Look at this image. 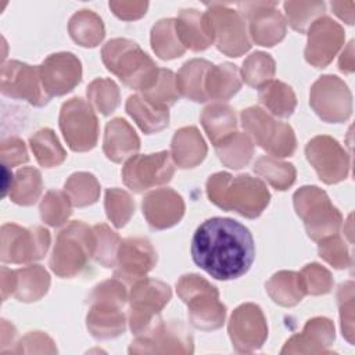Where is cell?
<instances>
[{"label": "cell", "instance_id": "obj_1", "mask_svg": "<svg viewBox=\"0 0 355 355\" xmlns=\"http://www.w3.org/2000/svg\"><path fill=\"white\" fill-rule=\"evenodd\" d=\"M191 258L216 280L239 279L248 272L255 258L252 234L234 219H207L193 234Z\"/></svg>", "mask_w": 355, "mask_h": 355}, {"label": "cell", "instance_id": "obj_2", "mask_svg": "<svg viewBox=\"0 0 355 355\" xmlns=\"http://www.w3.org/2000/svg\"><path fill=\"white\" fill-rule=\"evenodd\" d=\"M209 200L225 211H234L245 218H257L270 200V194L262 180L250 175L232 176L219 172L207 182Z\"/></svg>", "mask_w": 355, "mask_h": 355}, {"label": "cell", "instance_id": "obj_3", "mask_svg": "<svg viewBox=\"0 0 355 355\" xmlns=\"http://www.w3.org/2000/svg\"><path fill=\"white\" fill-rule=\"evenodd\" d=\"M107 69L115 73L128 87L148 90L157 80L159 68L154 61L129 39H112L101 51Z\"/></svg>", "mask_w": 355, "mask_h": 355}, {"label": "cell", "instance_id": "obj_4", "mask_svg": "<svg viewBox=\"0 0 355 355\" xmlns=\"http://www.w3.org/2000/svg\"><path fill=\"white\" fill-rule=\"evenodd\" d=\"M92 308L87 313V329L96 338H112L125 331V316L121 311L126 290L118 280H107L90 294Z\"/></svg>", "mask_w": 355, "mask_h": 355}, {"label": "cell", "instance_id": "obj_5", "mask_svg": "<svg viewBox=\"0 0 355 355\" xmlns=\"http://www.w3.org/2000/svg\"><path fill=\"white\" fill-rule=\"evenodd\" d=\"M178 294L189 306L190 322L201 330H215L225 322L226 308L218 290L197 275H184L178 283Z\"/></svg>", "mask_w": 355, "mask_h": 355}, {"label": "cell", "instance_id": "obj_6", "mask_svg": "<svg viewBox=\"0 0 355 355\" xmlns=\"http://www.w3.org/2000/svg\"><path fill=\"white\" fill-rule=\"evenodd\" d=\"M94 230L82 222H72L57 237L50 268L61 277H72L86 266L90 257H94Z\"/></svg>", "mask_w": 355, "mask_h": 355}, {"label": "cell", "instance_id": "obj_7", "mask_svg": "<svg viewBox=\"0 0 355 355\" xmlns=\"http://www.w3.org/2000/svg\"><path fill=\"white\" fill-rule=\"evenodd\" d=\"M294 207L298 216L304 220L308 236L312 240L319 241L337 234L343 216L331 204L327 194L319 187L305 186L295 191Z\"/></svg>", "mask_w": 355, "mask_h": 355}, {"label": "cell", "instance_id": "obj_8", "mask_svg": "<svg viewBox=\"0 0 355 355\" xmlns=\"http://www.w3.org/2000/svg\"><path fill=\"white\" fill-rule=\"evenodd\" d=\"M245 132L255 144L275 157H288L295 150V136L290 125L276 122L259 107H250L241 112Z\"/></svg>", "mask_w": 355, "mask_h": 355}, {"label": "cell", "instance_id": "obj_9", "mask_svg": "<svg viewBox=\"0 0 355 355\" xmlns=\"http://www.w3.org/2000/svg\"><path fill=\"white\" fill-rule=\"evenodd\" d=\"M61 132L73 151L92 150L98 137V122L93 108L82 98L64 103L60 112Z\"/></svg>", "mask_w": 355, "mask_h": 355}, {"label": "cell", "instance_id": "obj_10", "mask_svg": "<svg viewBox=\"0 0 355 355\" xmlns=\"http://www.w3.org/2000/svg\"><path fill=\"white\" fill-rule=\"evenodd\" d=\"M171 294L169 286L159 280L141 279L135 283L129 298V322L135 334L144 333L153 326L155 316L171 300Z\"/></svg>", "mask_w": 355, "mask_h": 355}, {"label": "cell", "instance_id": "obj_11", "mask_svg": "<svg viewBox=\"0 0 355 355\" xmlns=\"http://www.w3.org/2000/svg\"><path fill=\"white\" fill-rule=\"evenodd\" d=\"M309 98L313 111L326 122H344L352 114V94L338 76H320L313 83Z\"/></svg>", "mask_w": 355, "mask_h": 355}, {"label": "cell", "instance_id": "obj_12", "mask_svg": "<svg viewBox=\"0 0 355 355\" xmlns=\"http://www.w3.org/2000/svg\"><path fill=\"white\" fill-rule=\"evenodd\" d=\"M207 17L209 19L216 47L229 57H239L250 47L245 22L241 14L225 4H208Z\"/></svg>", "mask_w": 355, "mask_h": 355}, {"label": "cell", "instance_id": "obj_13", "mask_svg": "<svg viewBox=\"0 0 355 355\" xmlns=\"http://www.w3.org/2000/svg\"><path fill=\"white\" fill-rule=\"evenodd\" d=\"M168 151L147 155H133L122 169L125 184L136 191H144L158 184L168 183L173 176V165Z\"/></svg>", "mask_w": 355, "mask_h": 355}, {"label": "cell", "instance_id": "obj_14", "mask_svg": "<svg viewBox=\"0 0 355 355\" xmlns=\"http://www.w3.org/2000/svg\"><path fill=\"white\" fill-rule=\"evenodd\" d=\"M309 164L320 180L334 184L344 180L349 172V155L337 140L329 136H316L305 147Z\"/></svg>", "mask_w": 355, "mask_h": 355}, {"label": "cell", "instance_id": "obj_15", "mask_svg": "<svg viewBox=\"0 0 355 355\" xmlns=\"http://www.w3.org/2000/svg\"><path fill=\"white\" fill-rule=\"evenodd\" d=\"M1 92L6 96L26 100L37 107L47 104L51 98L43 86L40 68L18 61H10L3 67Z\"/></svg>", "mask_w": 355, "mask_h": 355}, {"label": "cell", "instance_id": "obj_16", "mask_svg": "<svg viewBox=\"0 0 355 355\" xmlns=\"http://www.w3.org/2000/svg\"><path fill=\"white\" fill-rule=\"evenodd\" d=\"M241 11L250 24V35L259 46H275L286 35V19L277 10L275 1L239 3Z\"/></svg>", "mask_w": 355, "mask_h": 355}, {"label": "cell", "instance_id": "obj_17", "mask_svg": "<svg viewBox=\"0 0 355 355\" xmlns=\"http://www.w3.org/2000/svg\"><path fill=\"white\" fill-rule=\"evenodd\" d=\"M344 40L345 32L340 24L329 17L318 18L308 29L306 61L316 68H324L338 53Z\"/></svg>", "mask_w": 355, "mask_h": 355}, {"label": "cell", "instance_id": "obj_18", "mask_svg": "<svg viewBox=\"0 0 355 355\" xmlns=\"http://www.w3.org/2000/svg\"><path fill=\"white\" fill-rule=\"evenodd\" d=\"M229 334L239 352H251L258 349L268 337L265 316L258 305L243 304L230 318Z\"/></svg>", "mask_w": 355, "mask_h": 355}, {"label": "cell", "instance_id": "obj_19", "mask_svg": "<svg viewBox=\"0 0 355 355\" xmlns=\"http://www.w3.org/2000/svg\"><path fill=\"white\" fill-rule=\"evenodd\" d=\"M8 230L3 227V237L10 239L3 243V261L15 263L40 259L50 244V234L46 229L36 226L33 229H21L15 225H7Z\"/></svg>", "mask_w": 355, "mask_h": 355}, {"label": "cell", "instance_id": "obj_20", "mask_svg": "<svg viewBox=\"0 0 355 355\" xmlns=\"http://www.w3.org/2000/svg\"><path fill=\"white\" fill-rule=\"evenodd\" d=\"M39 68L43 86L50 96L71 92L82 78L80 61L72 53L51 54Z\"/></svg>", "mask_w": 355, "mask_h": 355}, {"label": "cell", "instance_id": "obj_21", "mask_svg": "<svg viewBox=\"0 0 355 355\" xmlns=\"http://www.w3.org/2000/svg\"><path fill=\"white\" fill-rule=\"evenodd\" d=\"M130 352H191V337L182 324L158 320L144 336L132 343Z\"/></svg>", "mask_w": 355, "mask_h": 355}, {"label": "cell", "instance_id": "obj_22", "mask_svg": "<svg viewBox=\"0 0 355 355\" xmlns=\"http://www.w3.org/2000/svg\"><path fill=\"white\" fill-rule=\"evenodd\" d=\"M157 262V254L146 239L130 237L123 240L118 248L115 275L129 282L141 279Z\"/></svg>", "mask_w": 355, "mask_h": 355}, {"label": "cell", "instance_id": "obj_23", "mask_svg": "<svg viewBox=\"0 0 355 355\" xmlns=\"http://www.w3.org/2000/svg\"><path fill=\"white\" fill-rule=\"evenodd\" d=\"M184 212L182 197L172 189H159L148 193L143 200V214L154 229H166L176 225Z\"/></svg>", "mask_w": 355, "mask_h": 355}, {"label": "cell", "instance_id": "obj_24", "mask_svg": "<svg viewBox=\"0 0 355 355\" xmlns=\"http://www.w3.org/2000/svg\"><path fill=\"white\" fill-rule=\"evenodd\" d=\"M175 29L183 47L193 51L205 50L215 40L207 14L196 8L182 10L175 19Z\"/></svg>", "mask_w": 355, "mask_h": 355}, {"label": "cell", "instance_id": "obj_25", "mask_svg": "<svg viewBox=\"0 0 355 355\" xmlns=\"http://www.w3.org/2000/svg\"><path fill=\"white\" fill-rule=\"evenodd\" d=\"M334 341V324L326 318H313L306 322L301 334L286 343L282 352H329Z\"/></svg>", "mask_w": 355, "mask_h": 355}, {"label": "cell", "instance_id": "obj_26", "mask_svg": "<svg viewBox=\"0 0 355 355\" xmlns=\"http://www.w3.org/2000/svg\"><path fill=\"white\" fill-rule=\"evenodd\" d=\"M140 147V140L133 128L122 118L110 121L104 133V153L114 162L132 157Z\"/></svg>", "mask_w": 355, "mask_h": 355}, {"label": "cell", "instance_id": "obj_27", "mask_svg": "<svg viewBox=\"0 0 355 355\" xmlns=\"http://www.w3.org/2000/svg\"><path fill=\"white\" fill-rule=\"evenodd\" d=\"M126 111L139 125V128L147 135L157 133L168 126V107L153 103L144 96H130L126 101Z\"/></svg>", "mask_w": 355, "mask_h": 355}, {"label": "cell", "instance_id": "obj_28", "mask_svg": "<svg viewBox=\"0 0 355 355\" xmlns=\"http://www.w3.org/2000/svg\"><path fill=\"white\" fill-rule=\"evenodd\" d=\"M207 154V146L194 126L179 129L172 139V158L180 168L198 165Z\"/></svg>", "mask_w": 355, "mask_h": 355}, {"label": "cell", "instance_id": "obj_29", "mask_svg": "<svg viewBox=\"0 0 355 355\" xmlns=\"http://www.w3.org/2000/svg\"><path fill=\"white\" fill-rule=\"evenodd\" d=\"M212 64L207 60H190L179 71L176 76V87L179 94L189 100L204 103L208 100L205 93V78Z\"/></svg>", "mask_w": 355, "mask_h": 355}, {"label": "cell", "instance_id": "obj_30", "mask_svg": "<svg viewBox=\"0 0 355 355\" xmlns=\"http://www.w3.org/2000/svg\"><path fill=\"white\" fill-rule=\"evenodd\" d=\"M49 273L42 266H29L11 272V293L19 301H36L47 293Z\"/></svg>", "mask_w": 355, "mask_h": 355}, {"label": "cell", "instance_id": "obj_31", "mask_svg": "<svg viewBox=\"0 0 355 355\" xmlns=\"http://www.w3.org/2000/svg\"><path fill=\"white\" fill-rule=\"evenodd\" d=\"M241 86L239 69L236 65L223 62L212 65L205 78V93L208 98L227 100L239 92Z\"/></svg>", "mask_w": 355, "mask_h": 355}, {"label": "cell", "instance_id": "obj_32", "mask_svg": "<svg viewBox=\"0 0 355 355\" xmlns=\"http://www.w3.org/2000/svg\"><path fill=\"white\" fill-rule=\"evenodd\" d=\"M201 123L214 146L236 132L234 111L226 104L208 105L202 111Z\"/></svg>", "mask_w": 355, "mask_h": 355}, {"label": "cell", "instance_id": "obj_33", "mask_svg": "<svg viewBox=\"0 0 355 355\" xmlns=\"http://www.w3.org/2000/svg\"><path fill=\"white\" fill-rule=\"evenodd\" d=\"M259 101L275 115L287 118L293 114L297 100L290 86L279 80H268L258 89Z\"/></svg>", "mask_w": 355, "mask_h": 355}, {"label": "cell", "instance_id": "obj_34", "mask_svg": "<svg viewBox=\"0 0 355 355\" xmlns=\"http://www.w3.org/2000/svg\"><path fill=\"white\" fill-rule=\"evenodd\" d=\"M71 37L83 47H94L104 37V25L101 18L90 10H80L69 19Z\"/></svg>", "mask_w": 355, "mask_h": 355}, {"label": "cell", "instance_id": "obj_35", "mask_svg": "<svg viewBox=\"0 0 355 355\" xmlns=\"http://www.w3.org/2000/svg\"><path fill=\"white\" fill-rule=\"evenodd\" d=\"M219 159L229 168L240 169L248 164L252 157L254 146L251 139L240 132H234L215 144Z\"/></svg>", "mask_w": 355, "mask_h": 355}, {"label": "cell", "instance_id": "obj_36", "mask_svg": "<svg viewBox=\"0 0 355 355\" xmlns=\"http://www.w3.org/2000/svg\"><path fill=\"white\" fill-rule=\"evenodd\" d=\"M266 290L270 298L284 306L298 304L305 295L300 273L295 272H279L272 276L266 283Z\"/></svg>", "mask_w": 355, "mask_h": 355}, {"label": "cell", "instance_id": "obj_37", "mask_svg": "<svg viewBox=\"0 0 355 355\" xmlns=\"http://www.w3.org/2000/svg\"><path fill=\"white\" fill-rule=\"evenodd\" d=\"M151 46L155 54L162 60H172L184 53L186 49L180 43L175 29V19H161L153 26Z\"/></svg>", "mask_w": 355, "mask_h": 355}, {"label": "cell", "instance_id": "obj_38", "mask_svg": "<svg viewBox=\"0 0 355 355\" xmlns=\"http://www.w3.org/2000/svg\"><path fill=\"white\" fill-rule=\"evenodd\" d=\"M31 147L37 162L44 168L60 165L67 154L51 129H42L31 137Z\"/></svg>", "mask_w": 355, "mask_h": 355}, {"label": "cell", "instance_id": "obj_39", "mask_svg": "<svg viewBox=\"0 0 355 355\" xmlns=\"http://www.w3.org/2000/svg\"><path fill=\"white\" fill-rule=\"evenodd\" d=\"M42 193V178L37 169H19L11 184V200L21 205L33 204Z\"/></svg>", "mask_w": 355, "mask_h": 355}, {"label": "cell", "instance_id": "obj_40", "mask_svg": "<svg viewBox=\"0 0 355 355\" xmlns=\"http://www.w3.org/2000/svg\"><path fill=\"white\" fill-rule=\"evenodd\" d=\"M254 171L277 190H286L295 180L294 166L291 164L277 161L272 157H261L255 162Z\"/></svg>", "mask_w": 355, "mask_h": 355}, {"label": "cell", "instance_id": "obj_41", "mask_svg": "<svg viewBox=\"0 0 355 355\" xmlns=\"http://www.w3.org/2000/svg\"><path fill=\"white\" fill-rule=\"evenodd\" d=\"M65 193L75 207H86L97 201L100 184L96 178L86 172L73 173L65 183Z\"/></svg>", "mask_w": 355, "mask_h": 355}, {"label": "cell", "instance_id": "obj_42", "mask_svg": "<svg viewBox=\"0 0 355 355\" xmlns=\"http://www.w3.org/2000/svg\"><path fill=\"white\" fill-rule=\"evenodd\" d=\"M288 24L298 32H305L326 10L323 1H286L283 4Z\"/></svg>", "mask_w": 355, "mask_h": 355}, {"label": "cell", "instance_id": "obj_43", "mask_svg": "<svg viewBox=\"0 0 355 355\" xmlns=\"http://www.w3.org/2000/svg\"><path fill=\"white\" fill-rule=\"evenodd\" d=\"M87 97L103 115H110L119 104L118 86L110 79L93 80L87 87Z\"/></svg>", "mask_w": 355, "mask_h": 355}, {"label": "cell", "instance_id": "obj_44", "mask_svg": "<svg viewBox=\"0 0 355 355\" xmlns=\"http://www.w3.org/2000/svg\"><path fill=\"white\" fill-rule=\"evenodd\" d=\"M71 204L68 194L55 190L49 191L40 204L42 219L50 226L62 225L71 215Z\"/></svg>", "mask_w": 355, "mask_h": 355}, {"label": "cell", "instance_id": "obj_45", "mask_svg": "<svg viewBox=\"0 0 355 355\" xmlns=\"http://www.w3.org/2000/svg\"><path fill=\"white\" fill-rule=\"evenodd\" d=\"M105 211L114 226L122 227L133 215L135 202L126 191L121 189H110L105 193Z\"/></svg>", "mask_w": 355, "mask_h": 355}, {"label": "cell", "instance_id": "obj_46", "mask_svg": "<svg viewBox=\"0 0 355 355\" xmlns=\"http://www.w3.org/2000/svg\"><path fill=\"white\" fill-rule=\"evenodd\" d=\"M241 73L250 86H261L275 75V61L269 54L254 53L244 61Z\"/></svg>", "mask_w": 355, "mask_h": 355}, {"label": "cell", "instance_id": "obj_47", "mask_svg": "<svg viewBox=\"0 0 355 355\" xmlns=\"http://www.w3.org/2000/svg\"><path fill=\"white\" fill-rule=\"evenodd\" d=\"M96 234V250L94 258L97 262L105 268L116 265L118 248H119V236L112 232L107 225H96L93 227Z\"/></svg>", "mask_w": 355, "mask_h": 355}, {"label": "cell", "instance_id": "obj_48", "mask_svg": "<svg viewBox=\"0 0 355 355\" xmlns=\"http://www.w3.org/2000/svg\"><path fill=\"white\" fill-rule=\"evenodd\" d=\"M143 96L150 101L161 104L164 107L175 104L179 98V92L176 87V76L173 75V72L159 68L155 83L148 90L143 92Z\"/></svg>", "mask_w": 355, "mask_h": 355}, {"label": "cell", "instance_id": "obj_49", "mask_svg": "<svg viewBox=\"0 0 355 355\" xmlns=\"http://www.w3.org/2000/svg\"><path fill=\"white\" fill-rule=\"evenodd\" d=\"M305 294L320 295L326 294L333 287V277L330 272L319 263L306 265L300 273Z\"/></svg>", "mask_w": 355, "mask_h": 355}, {"label": "cell", "instance_id": "obj_50", "mask_svg": "<svg viewBox=\"0 0 355 355\" xmlns=\"http://www.w3.org/2000/svg\"><path fill=\"white\" fill-rule=\"evenodd\" d=\"M319 254L336 269H345L351 266V255L345 243L338 234L319 240Z\"/></svg>", "mask_w": 355, "mask_h": 355}, {"label": "cell", "instance_id": "obj_51", "mask_svg": "<svg viewBox=\"0 0 355 355\" xmlns=\"http://www.w3.org/2000/svg\"><path fill=\"white\" fill-rule=\"evenodd\" d=\"M343 336L349 344H354V283L345 282L337 293Z\"/></svg>", "mask_w": 355, "mask_h": 355}, {"label": "cell", "instance_id": "obj_52", "mask_svg": "<svg viewBox=\"0 0 355 355\" xmlns=\"http://www.w3.org/2000/svg\"><path fill=\"white\" fill-rule=\"evenodd\" d=\"M147 1H111L110 8L121 19H137L147 11Z\"/></svg>", "mask_w": 355, "mask_h": 355}, {"label": "cell", "instance_id": "obj_53", "mask_svg": "<svg viewBox=\"0 0 355 355\" xmlns=\"http://www.w3.org/2000/svg\"><path fill=\"white\" fill-rule=\"evenodd\" d=\"M3 148L10 150V157L4 158V162H10L11 165H17V164H22L28 161V153L25 148L24 141L18 140V139H11L10 144L7 146V143H3Z\"/></svg>", "mask_w": 355, "mask_h": 355}, {"label": "cell", "instance_id": "obj_54", "mask_svg": "<svg viewBox=\"0 0 355 355\" xmlns=\"http://www.w3.org/2000/svg\"><path fill=\"white\" fill-rule=\"evenodd\" d=\"M334 14L348 25L354 24L355 19V3L354 1H331Z\"/></svg>", "mask_w": 355, "mask_h": 355}, {"label": "cell", "instance_id": "obj_55", "mask_svg": "<svg viewBox=\"0 0 355 355\" xmlns=\"http://www.w3.org/2000/svg\"><path fill=\"white\" fill-rule=\"evenodd\" d=\"M338 67L343 72L345 73H351L355 69V61H354V42L351 40L348 43V46L344 49L340 61H338Z\"/></svg>", "mask_w": 355, "mask_h": 355}]
</instances>
